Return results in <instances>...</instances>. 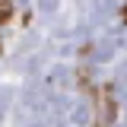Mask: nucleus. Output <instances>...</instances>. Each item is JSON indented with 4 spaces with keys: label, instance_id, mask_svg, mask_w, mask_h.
I'll list each match as a JSON object with an SVG mask.
<instances>
[{
    "label": "nucleus",
    "instance_id": "f257e3e1",
    "mask_svg": "<svg viewBox=\"0 0 127 127\" xmlns=\"http://www.w3.org/2000/svg\"><path fill=\"white\" fill-rule=\"evenodd\" d=\"M114 114H118V108H114L111 92L108 89H98V95H95V127H111Z\"/></svg>",
    "mask_w": 127,
    "mask_h": 127
}]
</instances>
